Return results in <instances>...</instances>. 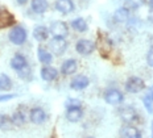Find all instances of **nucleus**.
I'll list each match as a JSON object with an SVG mask.
<instances>
[{
	"instance_id": "20",
	"label": "nucleus",
	"mask_w": 153,
	"mask_h": 138,
	"mask_svg": "<svg viewBox=\"0 0 153 138\" xmlns=\"http://www.w3.org/2000/svg\"><path fill=\"white\" fill-rule=\"evenodd\" d=\"M71 28L74 30L76 32H86L87 30V22H86L85 18H82V17H78V18H75V20H73L71 21Z\"/></svg>"
},
{
	"instance_id": "35",
	"label": "nucleus",
	"mask_w": 153,
	"mask_h": 138,
	"mask_svg": "<svg viewBox=\"0 0 153 138\" xmlns=\"http://www.w3.org/2000/svg\"><path fill=\"white\" fill-rule=\"evenodd\" d=\"M151 96H152V100H153V94H152V95H151Z\"/></svg>"
},
{
	"instance_id": "16",
	"label": "nucleus",
	"mask_w": 153,
	"mask_h": 138,
	"mask_svg": "<svg viewBox=\"0 0 153 138\" xmlns=\"http://www.w3.org/2000/svg\"><path fill=\"white\" fill-rule=\"evenodd\" d=\"M15 22V17L13 15H11L9 12L4 11L0 12V29L1 28H7V27H11L12 24Z\"/></svg>"
},
{
	"instance_id": "22",
	"label": "nucleus",
	"mask_w": 153,
	"mask_h": 138,
	"mask_svg": "<svg viewBox=\"0 0 153 138\" xmlns=\"http://www.w3.org/2000/svg\"><path fill=\"white\" fill-rule=\"evenodd\" d=\"M38 59H40V62L44 63V65H49L53 61V55L48 50L40 47V49H38Z\"/></svg>"
},
{
	"instance_id": "18",
	"label": "nucleus",
	"mask_w": 153,
	"mask_h": 138,
	"mask_svg": "<svg viewBox=\"0 0 153 138\" xmlns=\"http://www.w3.org/2000/svg\"><path fill=\"white\" fill-rule=\"evenodd\" d=\"M48 36H49V30L45 27H36L33 29V37L38 42H42V41L48 40Z\"/></svg>"
},
{
	"instance_id": "11",
	"label": "nucleus",
	"mask_w": 153,
	"mask_h": 138,
	"mask_svg": "<svg viewBox=\"0 0 153 138\" xmlns=\"http://www.w3.org/2000/svg\"><path fill=\"white\" fill-rule=\"evenodd\" d=\"M83 116V112H82L81 107H70L68 108V112H66V118L70 121V123H76L79 121Z\"/></svg>"
},
{
	"instance_id": "3",
	"label": "nucleus",
	"mask_w": 153,
	"mask_h": 138,
	"mask_svg": "<svg viewBox=\"0 0 153 138\" xmlns=\"http://www.w3.org/2000/svg\"><path fill=\"white\" fill-rule=\"evenodd\" d=\"M50 33L53 34V37H59V38H65L69 33V28L66 25V22L63 21H54L50 25Z\"/></svg>"
},
{
	"instance_id": "31",
	"label": "nucleus",
	"mask_w": 153,
	"mask_h": 138,
	"mask_svg": "<svg viewBox=\"0 0 153 138\" xmlns=\"http://www.w3.org/2000/svg\"><path fill=\"white\" fill-rule=\"evenodd\" d=\"M27 1H28V0H17V3H19V4H21V5L25 4Z\"/></svg>"
},
{
	"instance_id": "15",
	"label": "nucleus",
	"mask_w": 153,
	"mask_h": 138,
	"mask_svg": "<svg viewBox=\"0 0 153 138\" xmlns=\"http://www.w3.org/2000/svg\"><path fill=\"white\" fill-rule=\"evenodd\" d=\"M27 65V59H25L24 55H21V54H16V55L12 58L11 61V67L16 71H20L21 69H24Z\"/></svg>"
},
{
	"instance_id": "25",
	"label": "nucleus",
	"mask_w": 153,
	"mask_h": 138,
	"mask_svg": "<svg viewBox=\"0 0 153 138\" xmlns=\"http://www.w3.org/2000/svg\"><path fill=\"white\" fill-rule=\"evenodd\" d=\"M24 120H25V117L21 112H16L13 114V117H12V123L16 124V125H21L24 123Z\"/></svg>"
},
{
	"instance_id": "5",
	"label": "nucleus",
	"mask_w": 153,
	"mask_h": 138,
	"mask_svg": "<svg viewBox=\"0 0 153 138\" xmlns=\"http://www.w3.org/2000/svg\"><path fill=\"white\" fill-rule=\"evenodd\" d=\"M75 50L82 55H88L95 50V44L90 40H79L75 45Z\"/></svg>"
},
{
	"instance_id": "24",
	"label": "nucleus",
	"mask_w": 153,
	"mask_h": 138,
	"mask_svg": "<svg viewBox=\"0 0 153 138\" xmlns=\"http://www.w3.org/2000/svg\"><path fill=\"white\" fill-rule=\"evenodd\" d=\"M143 103H144L146 111H148L149 113H153V100H152V96L151 95L144 96V99H143Z\"/></svg>"
},
{
	"instance_id": "1",
	"label": "nucleus",
	"mask_w": 153,
	"mask_h": 138,
	"mask_svg": "<svg viewBox=\"0 0 153 138\" xmlns=\"http://www.w3.org/2000/svg\"><path fill=\"white\" fill-rule=\"evenodd\" d=\"M145 88V83L141 78H137V76H132L127 80L126 83V89L129 94H139L140 91Z\"/></svg>"
},
{
	"instance_id": "19",
	"label": "nucleus",
	"mask_w": 153,
	"mask_h": 138,
	"mask_svg": "<svg viewBox=\"0 0 153 138\" xmlns=\"http://www.w3.org/2000/svg\"><path fill=\"white\" fill-rule=\"evenodd\" d=\"M122 136L123 138H141V134H140V131L136 129V128L131 126H124L122 129Z\"/></svg>"
},
{
	"instance_id": "7",
	"label": "nucleus",
	"mask_w": 153,
	"mask_h": 138,
	"mask_svg": "<svg viewBox=\"0 0 153 138\" xmlns=\"http://www.w3.org/2000/svg\"><path fill=\"white\" fill-rule=\"evenodd\" d=\"M119 114L123 121L126 123H135L137 120V113L132 107H123L119 111Z\"/></svg>"
},
{
	"instance_id": "27",
	"label": "nucleus",
	"mask_w": 153,
	"mask_h": 138,
	"mask_svg": "<svg viewBox=\"0 0 153 138\" xmlns=\"http://www.w3.org/2000/svg\"><path fill=\"white\" fill-rule=\"evenodd\" d=\"M66 107L70 108V107H81V101L76 100V99H69L66 101Z\"/></svg>"
},
{
	"instance_id": "10",
	"label": "nucleus",
	"mask_w": 153,
	"mask_h": 138,
	"mask_svg": "<svg viewBox=\"0 0 153 138\" xmlns=\"http://www.w3.org/2000/svg\"><path fill=\"white\" fill-rule=\"evenodd\" d=\"M56 9L61 13H70L74 11V3L73 0H57Z\"/></svg>"
},
{
	"instance_id": "12",
	"label": "nucleus",
	"mask_w": 153,
	"mask_h": 138,
	"mask_svg": "<svg viewBox=\"0 0 153 138\" xmlns=\"http://www.w3.org/2000/svg\"><path fill=\"white\" fill-rule=\"evenodd\" d=\"M76 69H78V63H76V61L75 59H68L62 63L61 72L63 74V75H71V74H74L76 71Z\"/></svg>"
},
{
	"instance_id": "26",
	"label": "nucleus",
	"mask_w": 153,
	"mask_h": 138,
	"mask_svg": "<svg viewBox=\"0 0 153 138\" xmlns=\"http://www.w3.org/2000/svg\"><path fill=\"white\" fill-rule=\"evenodd\" d=\"M9 123H12L11 118L7 117L5 114H0V129H1V128L8 126V124H9Z\"/></svg>"
},
{
	"instance_id": "23",
	"label": "nucleus",
	"mask_w": 153,
	"mask_h": 138,
	"mask_svg": "<svg viewBox=\"0 0 153 138\" xmlns=\"http://www.w3.org/2000/svg\"><path fill=\"white\" fill-rule=\"evenodd\" d=\"M12 87V82L9 79L8 75L5 74H1L0 75V91H8Z\"/></svg>"
},
{
	"instance_id": "17",
	"label": "nucleus",
	"mask_w": 153,
	"mask_h": 138,
	"mask_svg": "<svg viewBox=\"0 0 153 138\" xmlns=\"http://www.w3.org/2000/svg\"><path fill=\"white\" fill-rule=\"evenodd\" d=\"M48 7H49V4H48L46 0H32V3H30L32 11L36 12V13H44V12H46Z\"/></svg>"
},
{
	"instance_id": "21",
	"label": "nucleus",
	"mask_w": 153,
	"mask_h": 138,
	"mask_svg": "<svg viewBox=\"0 0 153 138\" xmlns=\"http://www.w3.org/2000/svg\"><path fill=\"white\" fill-rule=\"evenodd\" d=\"M128 17H129V9L128 8H119L116 12H115V15H114V18L116 20L117 22H124V21H127L128 20Z\"/></svg>"
},
{
	"instance_id": "9",
	"label": "nucleus",
	"mask_w": 153,
	"mask_h": 138,
	"mask_svg": "<svg viewBox=\"0 0 153 138\" xmlns=\"http://www.w3.org/2000/svg\"><path fill=\"white\" fill-rule=\"evenodd\" d=\"M88 84H90V80H88L87 76L78 75V76H75V78L71 80V83H70V87H71L73 89H76V91H79V89L86 88Z\"/></svg>"
},
{
	"instance_id": "4",
	"label": "nucleus",
	"mask_w": 153,
	"mask_h": 138,
	"mask_svg": "<svg viewBox=\"0 0 153 138\" xmlns=\"http://www.w3.org/2000/svg\"><path fill=\"white\" fill-rule=\"evenodd\" d=\"M49 47L54 54L59 55V54L65 53L66 47H68V42L65 38H59V37H53V40L49 42Z\"/></svg>"
},
{
	"instance_id": "33",
	"label": "nucleus",
	"mask_w": 153,
	"mask_h": 138,
	"mask_svg": "<svg viewBox=\"0 0 153 138\" xmlns=\"http://www.w3.org/2000/svg\"><path fill=\"white\" fill-rule=\"evenodd\" d=\"M152 138H153V123H152Z\"/></svg>"
},
{
	"instance_id": "29",
	"label": "nucleus",
	"mask_w": 153,
	"mask_h": 138,
	"mask_svg": "<svg viewBox=\"0 0 153 138\" xmlns=\"http://www.w3.org/2000/svg\"><path fill=\"white\" fill-rule=\"evenodd\" d=\"M146 62H148V65L151 67H153V47L148 51V55H146Z\"/></svg>"
},
{
	"instance_id": "14",
	"label": "nucleus",
	"mask_w": 153,
	"mask_h": 138,
	"mask_svg": "<svg viewBox=\"0 0 153 138\" xmlns=\"http://www.w3.org/2000/svg\"><path fill=\"white\" fill-rule=\"evenodd\" d=\"M45 118H46V114H45V112H44L41 108L32 109V112H30V121L33 124H37V125L42 124L44 121H45Z\"/></svg>"
},
{
	"instance_id": "13",
	"label": "nucleus",
	"mask_w": 153,
	"mask_h": 138,
	"mask_svg": "<svg viewBox=\"0 0 153 138\" xmlns=\"http://www.w3.org/2000/svg\"><path fill=\"white\" fill-rule=\"evenodd\" d=\"M57 76H58V71H57V69H54V67L45 66L41 69V78L44 80H46V82H52Z\"/></svg>"
},
{
	"instance_id": "34",
	"label": "nucleus",
	"mask_w": 153,
	"mask_h": 138,
	"mask_svg": "<svg viewBox=\"0 0 153 138\" xmlns=\"http://www.w3.org/2000/svg\"><path fill=\"white\" fill-rule=\"evenodd\" d=\"M1 11H4V8H3V7H0V12H1Z\"/></svg>"
},
{
	"instance_id": "30",
	"label": "nucleus",
	"mask_w": 153,
	"mask_h": 138,
	"mask_svg": "<svg viewBox=\"0 0 153 138\" xmlns=\"http://www.w3.org/2000/svg\"><path fill=\"white\" fill-rule=\"evenodd\" d=\"M13 97H15V95H0V101H7Z\"/></svg>"
},
{
	"instance_id": "28",
	"label": "nucleus",
	"mask_w": 153,
	"mask_h": 138,
	"mask_svg": "<svg viewBox=\"0 0 153 138\" xmlns=\"http://www.w3.org/2000/svg\"><path fill=\"white\" fill-rule=\"evenodd\" d=\"M17 72H19V75H20L21 78H27V76L30 74V70H29V67L28 66H25L24 69H21L20 71H17Z\"/></svg>"
},
{
	"instance_id": "32",
	"label": "nucleus",
	"mask_w": 153,
	"mask_h": 138,
	"mask_svg": "<svg viewBox=\"0 0 153 138\" xmlns=\"http://www.w3.org/2000/svg\"><path fill=\"white\" fill-rule=\"evenodd\" d=\"M149 4H151V7H153V0H149Z\"/></svg>"
},
{
	"instance_id": "6",
	"label": "nucleus",
	"mask_w": 153,
	"mask_h": 138,
	"mask_svg": "<svg viewBox=\"0 0 153 138\" xmlns=\"http://www.w3.org/2000/svg\"><path fill=\"white\" fill-rule=\"evenodd\" d=\"M104 100L111 105H117L124 100V96L117 89H108L106 94H104Z\"/></svg>"
},
{
	"instance_id": "36",
	"label": "nucleus",
	"mask_w": 153,
	"mask_h": 138,
	"mask_svg": "<svg viewBox=\"0 0 153 138\" xmlns=\"http://www.w3.org/2000/svg\"><path fill=\"white\" fill-rule=\"evenodd\" d=\"M88 138H95V137H88Z\"/></svg>"
},
{
	"instance_id": "8",
	"label": "nucleus",
	"mask_w": 153,
	"mask_h": 138,
	"mask_svg": "<svg viewBox=\"0 0 153 138\" xmlns=\"http://www.w3.org/2000/svg\"><path fill=\"white\" fill-rule=\"evenodd\" d=\"M97 47H98V50H99V53L102 54V55H103V57H107L108 54H110L112 45H111V41L108 40L106 36H100L99 38H98Z\"/></svg>"
},
{
	"instance_id": "2",
	"label": "nucleus",
	"mask_w": 153,
	"mask_h": 138,
	"mask_svg": "<svg viewBox=\"0 0 153 138\" xmlns=\"http://www.w3.org/2000/svg\"><path fill=\"white\" fill-rule=\"evenodd\" d=\"M9 40L15 45H23L27 41V30L23 27L12 28L11 33H9Z\"/></svg>"
}]
</instances>
